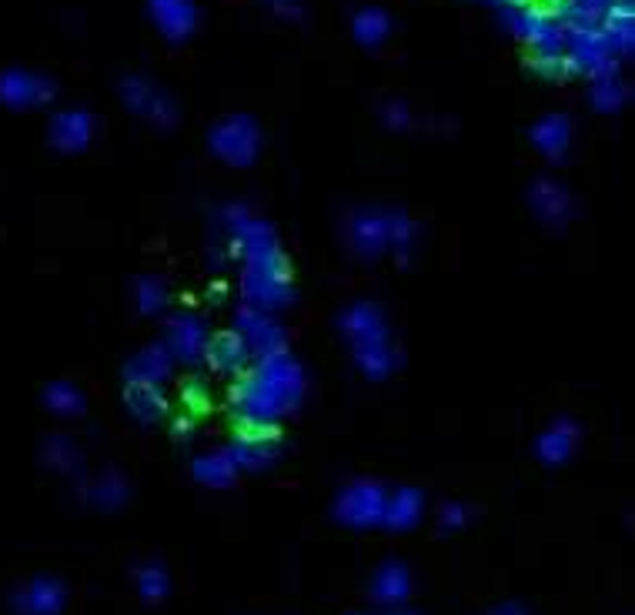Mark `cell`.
Instances as JSON below:
<instances>
[{"label": "cell", "mask_w": 635, "mask_h": 615, "mask_svg": "<svg viewBox=\"0 0 635 615\" xmlns=\"http://www.w3.org/2000/svg\"><path fill=\"white\" fill-rule=\"evenodd\" d=\"M232 228V241L245 258L241 291L245 304L261 308V312H282L291 301V265L288 258L261 217H254L245 204H232L224 211Z\"/></svg>", "instance_id": "cell-1"}, {"label": "cell", "mask_w": 635, "mask_h": 615, "mask_svg": "<svg viewBox=\"0 0 635 615\" xmlns=\"http://www.w3.org/2000/svg\"><path fill=\"white\" fill-rule=\"evenodd\" d=\"M304 399V372L288 351L261 355L258 365H248L232 388V405L241 422L275 425L285 412L301 405Z\"/></svg>", "instance_id": "cell-2"}, {"label": "cell", "mask_w": 635, "mask_h": 615, "mask_svg": "<svg viewBox=\"0 0 635 615\" xmlns=\"http://www.w3.org/2000/svg\"><path fill=\"white\" fill-rule=\"evenodd\" d=\"M341 331L354 351V362L358 368L372 375V378H385L398 355H395V344H391V331L388 322L382 315V308L372 301H354L341 312Z\"/></svg>", "instance_id": "cell-3"}, {"label": "cell", "mask_w": 635, "mask_h": 615, "mask_svg": "<svg viewBox=\"0 0 635 615\" xmlns=\"http://www.w3.org/2000/svg\"><path fill=\"white\" fill-rule=\"evenodd\" d=\"M348 241L365 258H378L388 248L404 258L415 241V222L398 208H361L348 222Z\"/></svg>", "instance_id": "cell-4"}, {"label": "cell", "mask_w": 635, "mask_h": 615, "mask_svg": "<svg viewBox=\"0 0 635 615\" xmlns=\"http://www.w3.org/2000/svg\"><path fill=\"white\" fill-rule=\"evenodd\" d=\"M211 148L217 158L232 161V164H248L254 161L258 148H261V130L248 114H235L224 117L211 127Z\"/></svg>", "instance_id": "cell-5"}, {"label": "cell", "mask_w": 635, "mask_h": 615, "mask_svg": "<svg viewBox=\"0 0 635 615\" xmlns=\"http://www.w3.org/2000/svg\"><path fill=\"white\" fill-rule=\"evenodd\" d=\"M235 331L241 335V341L248 344L251 359L258 355H271V351H282L285 348V331L282 325L271 318V312H261V308L241 304L238 315H235Z\"/></svg>", "instance_id": "cell-6"}, {"label": "cell", "mask_w": 635, "mask_h": 615, "mask_svg": "<svg viewBox=\"0 0 635 615\" xmlns=\"http://www.w3.org/2000/svg\"><path fill=\"white\" fill-rule=\"evenodd\" d=\"M204 341H208V325L198 318V315H174L167 322V331H164V348L171 359H180V362H198L201 351H204Z\"/></svg>", "instance_id": "cell-7"}, {"label": "cell", "mask_w": 635, "mask_h": 615, "mask_svg": "<svg viewBox=\"0 0 635 615\" xmlns=\"http://www.w3.org/2000/svg\"><path fill=\"white\" fill-rule=\"evenodd\" d=\"M201 359L221 375H241L251 365V351L238 331H217V335H208Z\"/></svg>", "instance_id": "cell-8"}, {"label": "cell", "mask_w": 635, "mask_h": 615, "mask_svg": "<svg viewBox=\"0 0 635 615\" xmlns=\"http://www.w3.org/2000/svg\"><path fill=\"white\" fill-rule=\"evenodd\" d=\"M121 95L134 111H138L141 117H148V121H154V124H174L177 121V108L167 101L164 91H158V87L148 84L145 77H127L121 84Z\"/></svg>", "instance_id": "cell-9"}, {"label": "cell", "mask_w": 635, "mask_h": 615, "mask_svg": "<svg viewBox=\"0 0 635 615\" xmlns=\"http://www.w3.org/2000/svg\"><path fill=\"white\" fill-rule=\"evenodd\" d=\"M532 208L535 214L541 217L546 225L552 228H562L572 222V214H575V204H572V194L559 185V181H549V178H541L532 185Z\"/></svg>", "instance_id": "cell-10"}, {"label": "cell", "mask_w": 635, "mask_h": 615, "mask_svg": "<svg viewBox=\"0 0 635 615\" xmlns=\"http://www.w3.org/2000/svg\"><path fill=\"white\" fill-rule=\"evenodd\" d=\"M90 135H95V117H90L87 111H80V108L77 111H64V114L54 117L51 138L64 151H80L90 141Z\"/></svg>", "instance_id": "cell-11"}, {"label": "cell", "mask_w": 635, "mask_h": 615, "mask_svg": "<svg viewBox=\"0 0 635 615\" xmlns=\"http://www.w3.org/2000/svg\"><path fill=\"white\" fill-rule=\"evenodd\" d=\"M171 355H167V348L158 341V344H151V348H145V351H138L130 362H127V368H124V378L127 381H151V385H161L167 375H171Z\"/></svg>", "instance_id": "cell-12"}, {"label": "cell", "mask_w": 635, "mask_h": 615, "mask_svg": "<svg viewBox=\"0 0 635 615\" xmlns=\"http://www.w3.org/2000/svg\"><path fill=\"white\" fill-rule=\"evenodd\" d=\"M0 95L14 104H34V101H48L54 95L51 80H43L37 74H24V71H11L0 77Z\"/></svg>", "instance_id": "cell-13"}, {"label": "cell", "mask_w": 635, "mask_h": 615, "mask_svg": "<svg viewBox=\"0 0 635 615\" xmlns=\"http://www.w3.org/2000/svg\"><path fill=\"white\" fill-rule=\"evenodd\" d=\"M532 141L541 154H549V158H562L572 145V124L569 117L562 114H549V117H541L535 127H532Z\"/></svg>", "instance_id": "cell-14"}, {"label": "cell", "mask_w": 635, "mask_h": 615, "mask_svg": "<svg viewBox=\"0 0 635 615\" xmlns=\"http://www.w3.org/2000/svg\"><path fill=\"white\" fill-rule=\"evenodd\" d=\"M154 21L167 37H185L195 27V0H151Z\"/></svg>", "instance_id": "cell-15"}, {"label": "cell", "mask_w": 635, "mask_h": 615, "mask_svg": "<svg viewBox=\"0 0 635 615\" xmlns=\"http://www.w3.org/2000/svg\"><path fill=\"white\" fill-rule=\"evenodd\" d=\"M124 402L138 418H158L161 412H167V394L161 385L151 381H127L124 388Z\"/></svg>", "instance_id": "cell-16"}, {"label": "cell", "mask_w": 635, "mask_h": 615, "mask_svg": "<svg viewBox=\"0 0 635 615\" xmlns=\"http://www.w3.org/2000/svg\"><path fill=\"white\" fill-rule=\"evenodd\" d=\"M572 445H575V428H572L569 422L552 425L546 435L538 438V452H541V459H549V462L565 459V455L572 452Z\"/></svg>", "instance_id": "cell-17"}, {"label": "cell", "mask_w": 635, "mask_h": 615, "mask_svg": "<svg viewBox=\"0 0 635 615\" xmlns=\"http://www.w3.org/2000/svg\"><path fill=\"white\" fill-rule=\"evenodd\" d=\"M48 405L61 415H80L84 412V394L71 381H54L48 388Z\"/></svg>", "instance_id": "cell-18"}, {"label": "cell", "mask_w": 635, "mask_h": 615, "mask_svg": "<svg viewBox=\"0 0 635 615\" xmlns=\"http://www.w3.org/2000/svg\"><path fill=\"white\" fill-rule=\"evenodd\" d=\"M134 294H138V308L145 315H158L161 308L167 304V288L158 278H141L138 288H134Z\"/></svg>", "instance_id": "cell-19"}, {"label": "cell", "mask_w": 635, "mask_h": 615, "mask_svg": "<svg viewBox=\"0 0 635 615\" xmlns=\"http://www.w3.org/2000/svg\"><path fill=\"white\" fill-rule=\"evenodd\" d=\"M354 34L365 40V43H375V40H382L385 34H388V17L382 14V11H375V8H369V11H361L358 17H354Z\"/></svg>", "instance_id": "cell-20"}, {"label": "cell", "mask_w": 635, "mask_h": 615, "mask_svg": "<svg viewBox=\"0 0 635 615\" xmlns=\"http://www.w3.org/2000/svg\"><path fill=\"white\" fill-rule=\"evenodd\" d=\"M622 101H625V87H622V80H619L612 71L599 74V84H596V108L615 111Z\"/></svg>", "instance_id": "cell-21"}, {"label": "cell", "mask_w": 635, "mask_h": 615, "mask_svg": "<svg viewBox=\"0 0 635 615\" xmlns=\"http://www.w3.org/2000/svg\"><path fill=\"white\" fill-rule=\"evenodd\" d=\"M382 505V495L375 486H354L345 499V512L348 515H375Z\"/></svg>", "instance_id": "cell-22"}, {"label": "cell", "mask_w": 635, "mask_h": 615, "mask_svg": "<svg viewBox=\"0 0 635 615\" xmlns=\"http://www.w3.org/2000/svg\"><path fill=\"white\" fill-rule=\"evenodd\" d=\"M232 465H235V455L228 452H211L198 462V475L208 478V481H224L232 478Z\"/></svg>", "instance_id": "cell-23"}, {"label": "cell", "mask_w": 635, "mask_h": 615, "mask_svg": "<svg viewBox=\"0 0 635 615\" xmlns=\"http://www.w3.org/2000/svg\"><path fill=\"white\" fill-rule=\"evenodd\" d=\"M180 405H185L188 415L204 412V405H208V391L201 388V381H185V388H180Z\"/></svg>", "instance_id": "cell-24"}, {"label": "cell", "mask_w": 635, "mask_h": 615, "mask_svg": "<svg viewBox=\"0 0 635 615\" xmlns=\"http://www.w3.org/2000/svg\"><path fill=\"white\" fill-rule=\"evenodd\" d=\"M415 512H419V495L404 489V492L395 499V505H391V512H388V515H391V522H398V525H401V522L412 518Z\"/></svg>", "instance_id": "cell-25"}, {"label": "cell", "mask_w": 635, "mask_h": 615, "mask_svg": "<svg viewBox=\"0 0 635 615\" xmlns=\"http://www.w3.org/2000/svg\"><path fill=\"white\" fill-rule=\"evenodd\" d=\"M385 121L395 124V127H404L408 124V111L401 104H391V108H385Z\"/></svg>", "instance_id": "cell-26"}]
</instances>
